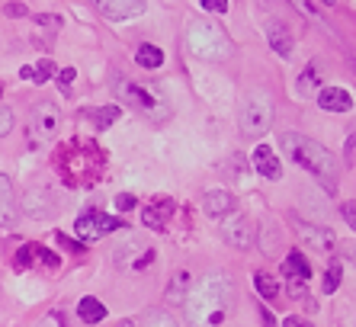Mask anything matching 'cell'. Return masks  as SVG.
Returning a JSON list of instances; mask_svg holds the SVG:
<instances>
[{"label":"cell","instance_id":"obj_17","mask_svg":"<svg viewBox=\"0 0 356 327\" xmlns=\"http://www.w3.org/2000/svg\"><path fill=\"white\" fill-rule=\"evenodd\" d=\"M254 170H257L260 177H266V180H280L282 177L280 161H276V154L266 145H257V151H254Z\"/></svg>","mask_w":356,"mask_h":327},{"label":"cell","instance_id":"obj_27","mask_svg":"<svg viewBox=\"0 0 356 327\" xmlns=\"http://www.w3.org/2000/svg\"><path fill=\"white\" fill-rule=\"evenodd\" d=\"M145 327H180L177 324L167 311H158V308H151L148 314H145Z\"/></svg>","mask_w":356,"mask_h":327},{"label":"cell","instance_id":"obj_13","mask_svg":"<svg viewBox=\"0 0 356 327\" xmlns=\"http://www.w3.org/2000/svg\"><path fill=\"white\" fill-rule=\"evenodd\" d=\"M234 209H238V199H234L232 193H225V189H212V193L202 199V212H206L209 218H225V215H234Z\"/></svg>","mask_w":356,"mask_h":327},{"label":"cell","instance_id":"obj_22","mask_svg":"<svg viewBox=\"0 0 356 327\" xmlns=\"http://www.w3.org/2000/svg\"><path fill=\"white\" fill-rule=\"evenodd\" d=\"M87 119H93V122H97V129H106V125H113L119 119V115H122V109L119 106H93V109H87Z\"/></svg>","mask_w":356,"mask_h":327},{"label":"cell","instance_id":"obj_26","mask_svg":"<svg viewBox=\"0 0 356 327\" xmlns=\"http://www.w3.org/2000/svg\"><path fill=\"white\" fill-rule=\"evenodd\" d=\"M33 260H39L45 270H58V263H61V257L58 254H51V250H45L42 244H33Z\"/></svg>","mask_w":356,"mask_h":327},{"label":"cell","instance_id":"obj_29","mask_svg":"<svg viewBox=\"0 0 356 327\" xmlns=\"http://www.w3.org/2000/svg\"><path fill=\"white\" fill-rule=\"evenodd\" d=\"M13 122H17V115H13V109H10V106H0V138H3V135H10Z\"/></svg>","mask_w":356,"mask_h":327},{"label":"cell","instance_id":"obj_8","mask_svg":"<svg viewBox=\"0 0 356 327\" xmlns=\"http://www.w3.org/2000/svg\"><path fill=\"white\" fill-rule=\"evenodd\" d=\"M282 273H286V279H289V289L296 298H302V286H305L308 279H312V263L305 260V254L302 250H289V257H286V263H282Z\"/></svg>","mask_w":356,"mask_h":327},{"label":"cell","instance_id":"obj_39","mask_svg":"<svg viewBox=\"0 0 356 327\" xmlns=\"http://www.w3.org/2000/svg\"><path fill=\"white\" fill-rule=\"evenodd\" d=\"M260 318H264V327H276V321H273V311H260Z\"/></svg>","mask_w":356,"mask_h":327},{"label":"cell","instance_id":"obj_25","mask_svg":"<svg viewBox=\"0 0 356 327\" xmlns=\"http://www.w3.org/2000/svg\"><path fill=\"white\" fill-rule=\"evenodd\" d=\"M254 286H257V292L264 295V298H276V295H280V286H276V279L270 276V273H257V276H254Z\"/></svg>","mask_w":356,"mask_h":327},{"label":"cell","instance_id":"obj_1","mask_svg":"<svg viewBox=\"0 0 356 327\" xmlns=\"http://www.w3.org/2000/svg\"><path fill=\"white\" fill-rule=\"evenodd\" d=\"M55 170L67 186H93L106 170V154L97 141L74 138L55 151Z\"/></svg>","mask_w":356,"mask_h":327},{"label":"cell","instance_id":"obj_19","mask_svg":"<svg viewBox=\"0 0 356 327\" xmlns=\"http://www.w3.org/2000/svg\"><path fill=\"white\" fill-rule=\"evenodd\" d=\"M298 231L305 234V241L315 247V250H334V247H337V234H334L331 228H312V225H302V221H298Z\"/></svg>","mask_w":356,"mask_h":327},{"label":"cell","instance_id":"obj_2","mask_svg":"<svg viewBox=\"0 0 356 327\" xmlns=\"http://www.w3.org/2000/svg\"><path fill=\"white\" fill-rule=\"evenodd\" d=\"M228 302H232V279L225 273H209L190 295H186V311L196 327H212L222 324L228 314Z\"/></svg>","mask_w":356,"mask_h":327},{"label":"cell","instance_id":"obj_36","mask_svg":"<svg viewBox=\"0 0 356 327\" xmlns=\"http://www.w3.org/2000/svg\"><path fill=\"white\" fill-rule=\"evenodd\" d=\"M282 327H312L308 321H302V318H296V314H289V318L282 321Z\"/></svg>","mask_w":356,"mask_h":327},{"label":"cell","instance_id":"obj_40","mask_svg":"<svg viewBox=\"0 0 356 327\" xmlns=\"http://www.w3.org/2000/svg\"><path fill=\"white\" fill-rule=\"evenodd\" d=\"M116 327H135V324H132V321H119Z\"/></svg>","mask_w":356,"mask_h":327},{"label":"cell","instance_id":"obj_31","mask_svg":"<svg viewBox=\"0 0 356 327\" xmlns=\"http://www.w3.org/2000/svg\"><path fill=\"white\" fill-rule=\"evenodd\" d=\"M199 7L209 10V13H225V10H228V0H199Z\"/></svg>","mask_w":356,"mask_h":327},{"label":"cell","instance_id":"obj_14","mask_svg":"<svg viewBox=\"0 0 356 327\" xmlns=\"http://www.w3.org/2000/svg\"><path fill=\"white\" fill-rule=\"evenodd\" d=\"M318 106H321L324 113H350V109H353V97H350L347 90H340V87H324V90L318 93Z\"/></svg>","mask_w":356,"mask_h":327},{"label":"cell","instance_id":"obj_30","mask_svg":"<svg viewBox=\"0 0 356 327\" xmlns=\"http://www.w3.org/2000/svg\"><path fill=\"white\" fill-rule=\"evenodd\" d=\"M17 266L19 270H26V266H33V244H23L17 254Z\"/></svg>","mask_w":356,"mask_h":327},{"label":"cell","instance_id":"obj_28","mask_svg":"<svg viewBox=\"0 0 356 327\" xmlns=\"http://www.w3.org/2000/svg\"><path fill=\"white\" fill-rule=\"evenodd\" d=\"M340 279H343V266H340V260H334L331 266H327V276H324V292H327V295L337 292Z\"/></svg>","mask_w":356,"mask_h":327},{"label":"cell","instance_id":"obj_4","mask_svg":"<svg viewBox=\"0 0 356 327\" xmlns=\"http://www.w3.org/2000/svg\"><path fill=\"white\" fill-rule=\"evenodd\" d=\"M186 49L196 58H202V61H225V58H232L234 45L218 23H212V19H196V23L190 26V33H186Z\"/></svg>","mask_w":356,"mask_h":327},{"label":"cell","instance_id":"obj_23","mask_svg":"<svg viewBox=\"0 0 356 327\" xmlns=\"http://www.w3.org/2000/svg\"><path fill=\"white\" fill-rule=\"evenodd\" d=\"M186 286H190V273L180 270L174 279H170V292H167V302H174V305H183V302H186Z\"/></svg>","mask_w":356,"mask_h":327},{"label":"cell","instance_id":"obj_10","mask_svg":"<svg viewBox=\"0 0 356 327\" xmlns=\"http://www.w3.org/2000/svg\"><path fill=\"white\" fill-rule=\"evenodd\" d=\"M145 0H99L97 10H99V17H106L113 19V23H119V19H135L145 13Z\"/></svg>","mask_w":356,"mask_h":327},{"label":"cell","instance_id":"obj_12","mask_svg":"<svg viewBox=\"0 0 356 327\" xmlns=\"http://www.w3.org/2000/svg\"><path fill=\"white\" fill-rule=\"evenodd\" d=\"M222 237H225V241H228L232 247H238V250H248V247H250V237H254V228H250V221L244 218V215L234 212L232 218H225Z\"/></svg>","mask_w":356,"mask_h":327},{"label":"cell","instance_id":"obj_32","mask_svg":"<svg viewBox=\"0 0 356 327\" xmlns=\"http://www.w3.org/2000/svg\"><path fill=\"white\" fill-rule=\"evenodd\" d=\"M33 23H39V26H55V29H58V26H61V17H55V13H35Z\"/></svg>","mask_w":356,"mask_h":327},{"label":"cell","instance_id":"obj_9","mask_svg":"<svg viewBox=\"0 0 356 327\" xmlns=\"http://www.w3.org/2000/svg\"><path fill=\"white\" fill-rule=\"evenodd\" d=\"M23 212L29 218H49L55 212V196L49 186H29L23 193Z\"/></svg>","mask_w":356,"mask_h":327},{"label":"cell","instance_id":"obj_18","mask_svg":"<svg viewBox=\"0 0 356 327\" xmlns=\"http://www.w3.org/2000/svg\"><path fill=\"white\" fill-rule=\"evenodd\" d=\"M266 39H270V45H273V51L280 58H289L292 49H296V42H292L289 29H286L282 23H270V26H266Z\"/></svg>","mask_w":356,"mask_h":327},{"label":"cell","instance_id":"obj_16","mask_svg":"<svg viewBox=\"0 0 356 327\" xmlns=\"http://www.w3.org/2000/svg\"><path fill=\"white\" fill-rule=\"evenodd\" d=\"M170 215H174V202H170V199H154V202L141 212V221H145L148 228L161 231L167 221H170Z\"/></svg>","mask_w":356,"mask_h":327},{"label":"cell","instance_id":"obj_37","mask_svg":"<svg viewBox=\"0 0 356 327\" xmlns=\"http://www.w3.org/2000/svg\"><path fill=\"white\" fill-rule=\"evenodd\" d=\"M74 81V67H65V71H61V87H65V93H67V83Z\"/></svg>","mask_w":356,"mask_h":327},{"label":"cell","instance_id":"obj_5","mask_svg":"<svg viewBox=\"0 0 356 327\" xmlns=\"http://www.w3.org/2000/svg\"><path fill=\"white\" fill-rule=\"evenodd\" d=\"M238 122H241V131L250 135V138L266 135L270 125H273V97L264 90L248 93L244 103H241V109H238Z\"/></svg>","mask_w":356,"mask_h":327},{"label":"cell","instance_id":"obj_21","mask_svg":"<svg viewBox=\"0 0 356 327\" xmlns=\"http://www.w3.org/2000/svg\"><path fill=\"white\" fill-rule=\"evenodd\" d=\"M135 61H138L141 67H148V71H154V67L164 65V51L158 49V45H138V51H135Z\"/></svg>","mask_w":356,"mask_h":327},{"label":"cell","instance_id":"obj_38","mask_svg":"<svg viewBox=\"0 0 356 327\" xmlns=\"http://www.w3.org/2000/svg\"><path fill=\"white\" fill-rule=\"evenodd\" d=\"M353 151H356V141L347 138V151H343V161H347V164H353Z\"/></svg>","mask_w":356,"mask_h":327},{"label":"cell","instance_id":"obj_20","mask_svg":"<svg viewBox=\"0 0 356 327\" xmlns=\"http://www.w3.org/2000/svg\"><path fill=\"white\" fill-rule=\"evenodd\" d=\"M77 314H81L83 324H97V321L106 318V305L87 295V298H81V302H77Z\"/></svg>","mask_w":356,"mask_h":327},{"label":"cell","instance_id":"obj_7","mask_svg":"<svg viewBox=\"0 0 356 327\" xmlns=\"http://www.w3.org/2000/svg\"><path fill=\"white\" fill-rule=\"evenodd\" d=\"M119 228H122V221L109 218L103 212H87L74 221V231L81 241H99V237H106L109 231H119Z\"/></svg>","mask_w":356,"mask_h":327},{"label":"cell","instance_id":"obj_33","mask_svg":"<svg viewBox=\"0 0 356 327\" xmlns=\"http://www.w3.org/2000/svg\"><path fill=\"white\" fill-rule=\"evenodd\" d=\"M343 221H347L350 228L356 225V205L353 202H343Z\"/></svg>","mask_w":356,"mask_h":327},{"label":"cell","instance_id":"obj_35","mask_svg":"<svg viewBox=\"0 0 356 327\" xmlns=\"http://www.w3.org/2000/svg\"><path fill=\"white\" fill-rule=\"evenodd\" d=\"M7 17H26V3H7Z\"/></svg>","mask_w":356,"mask_h":327},{"label":"cell","instance_id":"obj_34","mask_svg":"<svg viewBox=\"0 0 356 327\" xmlns=\"http://www.w3.org/2000/svg\"><path fill=\"white\" fill-rule=\"evenodd\" d=\"M116 209H119V212H129V209H135V196H119L116 199Z\"/></svg>","mask_w":356,"mask_h":327},{"label":"cell","instance_id":"obj_11","mask_svg":"<svg viewBox=\"0 0 356 327\" xmlns=\"http://www.w3.org/2000/svg\"><path fill=\"white\" fill-rule=\"evenodd\" d=\"M58 103H51V99H42L39 106L33 109V129L39 138H51L55 131H58ZM29 129V131H33Z\"/></svg>","mask_w":356,"mask_h":327},{"label":"cell","instance_id":"obj_3","mask_svg":"<svg viewBox=\"0 0 356 327\" xmlns=\"http://www.w3.org/2000/svg\"><path fill=\"white\" fill-rule=\"evenodd\" d=\"M280 145H282V151L289 154V161H296L298 167H305L308 173H315L318 180H324L327 186H331V183H337L340 161L321 145V141L308 138V135H298V131H282Z\"/></svg>","mask_w":356,"mask_h":327},{"label":"cell","instance_id":"obj_6","mask_svg":"<svg viewBox=\"0 0 356 327\" xmlns=\"http://www.w3.org/2000/svg\"><path fill=\"white\" fill-rule=\"evenodd\" d=\"M116 93L122 103H129V106H135L138 113H145L148 119H154V122H164L167 115H170V109H167V103L158 97V93H151L145 83H135V81H125V77H119L116 74Z\"/></svg>","mask_w":356,"mask_h":327},{"label":"cell","instance_id":"obj_24","mask_svg":"<svg viewBox=\"0 0 356 327\" xmlns=\"http://www.w3.org/2000/svg\"><path fill=\"white\" fill-rule=\"evenodd\" d=\"M49 74H51V61H42V65H26L19 67V77L23 81H33V83H42V81H49Z\"/></svg>","mask_w":356,"mask_h":327},{"label":"cell","instance_id":"obj_15","mask_svg":"<svg viewBox=\"0 0 356 327\" xmlns=\"http://www.w3.org/2000/svg\"><path fill=\"white\" fill-rule=\"evenodd\" d=\"M17 221V196H13V183L7 173H0V225L10 228Z\"/></svg>","mask_w":356,"mask_h":327}]
</instances>
